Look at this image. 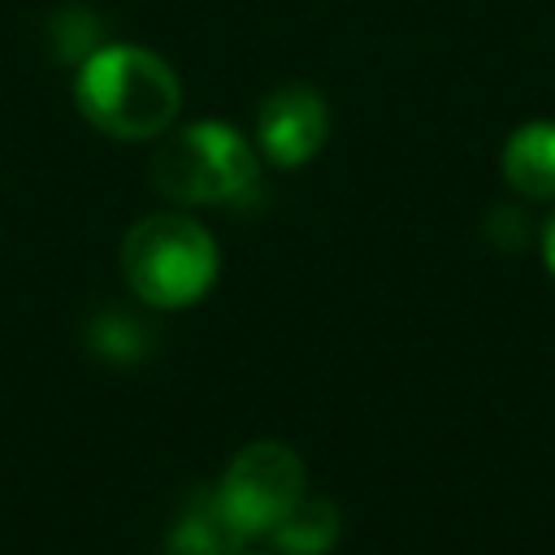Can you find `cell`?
I'll return each mask as SVG.
<instances>
[{
    "mask_svg": "<svg viewBox=\"0 0 555 555\" xmlns=\"http://www.w3.org/2000/svg\"><path fill=\"white\" fill-rule=\"evenodd\" d=\"M503 178L525 199H555V121H525L503 143Z\"/></svg>",
    "mask_w": 555,
    "mask_h": 555,
    "instance_id": "cell-6",
    "label": "cell"
},
{
    "mask_svg": "<svg viewBox=\"0 0 555 555\" xmlns=\"http://www.w3.org/2000/svg\"><path fill=\"white\" fill-rule=\"evenodd\" d=\"M338 529H343V520H338V507L330 499H317V494L304 499L299 494L291 503V512L269 533H273L282 555H325L338 542Z\"/></svg>",
    "mask_w": 555,
    "mask_h": 555,
    "instance_id": "cell-7",
    "label": "cell"
},
{
    "mask_svg": "<svg viewBox=\"0 0 555 555\" xmlns=\"http://www.w3.org/2000/svg\"><path fill=\"white\" fill-rule=\"evenodd\" d=\"M299 494H304L299 455L286 442H251L230 460L225 477L212 490V503L230 525V533L243 542L269 533Z\"/></svg>",
    "mask_w": 555,
    "mask_h": 555,
    "instance_id": "cell-4",
    "label": "cell"
},
{
    "mask_svg": "<svg viewBox=\"0 0 555 555\" xmlns=\"http://www.w3.org/2000/svg\"><path fill=\"white\" fill-rule=\"evenodd\" d=\"M542 260H546V269L555 273V212H551V221H546V230H542Z\"/></svg>",
    "mask_w": 555,
    "mask_h": 555,
    "instance_id": "cell-11",
    "label": "cell"
},
{
    "mask_svg": "<svg viewBox=\"0 0 555 555\" xmlns=\"http://www.w3.org/2000/svg\"><path fill=\"white\" fill-rule=\"evenodd\" d=\"M325 139H330V104L317 87L286 82L260 100L256 143L273 165L295 169V165L312 160L325 147Z\"/></svg>",
    "mask_w": 555,
    "mask_h": 555,
    "instance_id": "cell-5",
    "label": "cell"
},
{
    "mask_svg": "<svg viewBox=\"0 0 555 555\" xmlns=\"http://www.w3.org/2000/svg\"><path fill=\"white\" fill-rule=\"evenodd\" d=\"M234 546H238V538L221 520L212 494H195L191 507L165 533V555H230Z\"/></svg>",
    "mask_w": 555,
    "mask_h": 555,
    "instance_id": "cell-8",
    "label": "cell"
},
{
    "mask_svg": "<svg viewBox=\"0 0 555 555\" xmlns=\"http://www.w3.org/2000/svg\"><path fill=\"white\" fill-rule=\"evenodd\" d=\"M87 347L95 356H104V360H117V364L143 360L152 351V325L130 317L126 308H104L87 325Z\"/></svg>",
    "mask_w": 555,
    "mask_h": 555,
    "instance_id": "cell-9",
    "label": "cell"
},
{
    "mask_svg": "<svg viewBox=\"0 0 555 555\" xmlns=\"http://www.w3.org/2000/svg\"><path fill=\"white\" fill-rule=\"evenodd\" d=\"M78 113L108 139H156L182 108V82L173 65L139 43H100L74 74Z\"/></svg>",
    "mask_w": 555,
    "mask_h": 555,
    "instance_id": "cell-1",
    "label": "cell"
},
{
    "mask_svg": "<svg viewBox=\"0 0 555 555\" xmlns=\"http://www.w3.org/2000/svg\"><path fill=\"white\" fill-rule=\"evenodd\" d=\"M48 39H52L56 61H82V56H91V52L100 48V26H95V17H91L87 9L69 4L65 13L52 17Z\"/></svg>",
    "mask_w": 555,
    "mask_h": 555,
    "instance_id": "cell-10",
    "label": "cell"
},
{
    "mask_svg": "<svg viewBox=\"0 0 555 555\" xmlns=\"http://www.w3.org/2000/svg\"><path fill=\"white\" fill-rule=\"evenodd\" d=\"M121 273L143 304L182 308L212 286L217 243L199 221L182 212H152L126 230Z\"/></svg>",
    "mask_w": 555,
    "mask_h": 555,
    "instance_id": "cell-2",
    "label": "cell"
},
{
    "mask_svg": "<svg viewBox=\"0 0 555 555\" xmlns=\"http://www.w3.org/2000/svg\"><path fill=\"white\" fill-rule=\"evenodd\" d=\"M260 160L225 121H191L152 156V186L173 204H238L256 191Z\"/></svg>",
    "mask_w": 555,
    "mask_h": 555,
    "instance_id": "cell-3",
    "label": "cell"
}]
</instances>
